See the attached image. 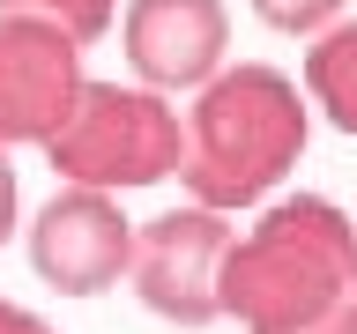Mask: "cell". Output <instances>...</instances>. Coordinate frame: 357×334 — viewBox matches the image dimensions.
Wrapping results in <instances>:
<instances>
[{"label": "cell", "instance_id": "6da1fadb", "mask_svg": "<svg viewBox=\"0 0 357 334\" xmlns=\"http://www.w3.org/2000/svg\"><path fill=\"white\" fill-rule=\"evenodd\" d=\"M186 149H178V186L186 200L201 208H261L305 156V134H312V104L305 89L290 82L283 67L268 60H223L208 82L194 89L186 104Z\"/></svg>", "mask_w": 357, "mask_h": 334}, {"label": "cell", "instance_id": "7a4b0ae2", "mask_svg": "<svg viewBox=\"0 0 357 334\" xmlns=\"http://www.w3.org/2000/svg\"><path fill=\"white\" fill-rule=\"evenodd\" d=\"M357 223L328 193H283L223 253V319L245 334H298L350 289Z\"/></svg>", "mask_w": 357, "mask_h": 334}, {"label": "cell", "instance_id": "3957f363", "mask_svg": "<svg viewBox=\"0 0 357 334\" xmlns=\"http://www.w3.org/2000/svg\"><path fill=\"white\" fill-rule=\"evenodd\" d=\"M178 149H186V127H178V104L149 82H97L89 74L75 89L67 119L45 141V164L60 186H97V193H142V186H164L178 171Z\"/></svg>", "mask_w": 357, "mask_h": 334}, {"label": "cell", "instance_id": "277c9868", "mask_svg": "<svg viewBox=\"0 0 357 334\" xmlns=\"http://www.w3.org/2000/svg\"><path fill=\"white\" fill-rule=\"evenodd\" d=\"M231 223L223 208H164V216L134 223L127 245V283L134 297L164 319V327H216L223 319V253H231Z\"/></svg>", "mask_w": 357, "mask_h": 334}, {"label": "cell", "instance_id": "5b68a950", "mask_svg": "<svg viewBox=\"0 0 357 334\" xmlns=\"http://www.w3.org/2000/svg\"><path fill=\"white\" fill-rule=\"evenodd\" d=\"M82 82L89 67L75 30L0 8V141L8 149H45Z\"/></svg>", "mask_w": 357, "mask_h": 334}, {"label": "cell", "instance_id": "8992f818", "mask_svg": "<svg viewBox=\"0 0 357 334\" xmlns=\"http://www.w3.org/2000/svg\"><path fill=\"white\" fill-rule=\"evenodd\" d=\"M127 245L134 223L119 216V193L97 186H60L30 216V267L60 297H105L112 283H127Z\"/></svg>", "mask_w": 357, "mask_h": 334}, {"label": "cell", "instance_id": "52a82bcc", "mask_svg": "<svg viewBox=\"0 0 357 334\" xmlns=\"http://www.w3.org/2000/svg\"><path fill=\"white\" fill-rule=\"evenodd\" d=\"M119 45H127L134 82L164 97H194L231 52V8L223 0H127L119 8Z\"/></svg>", "mask_w": 357, "mask_h": 334}, {"label": "cell", "instance_id": "ba28073f", "mask_svg": "<svg viewBox=\"0 0 357 334\" xmlns=\"http://www.w3.org/2000/svg\"><path fill=\"white\" fill-rule=\"evenodd\" d=\"M305 104L335 134H357V15H335L328 30L305 38Z\"/></svg>", "mask_w": 357, "mask_h": 334}, {"label": "cell", "instance_id": "9c48e42d", "mask_svg": "<svg viewBox=\"0 0 357 334\" xmlns=\"http://www.w3.org/2000/svg\"><path fill=\"white\" fill-rule=\"evenodd\" d=\"M0 8H15V15H45L60 22V30H75L82 45H97L119 22V0H0Z\"/></svg>", "mask_w": 357, "mask_h": 334}, {"label": "cell", "instance_id": "30bf717a", "mask_svg": "<svg viewBox=\"0 0 357 334\" xmlns=\"http://www.w3.org/2000/svg\"><path fill=\"white\" fill-rule=\"evenodd\" d=\"M245 8H253L275 38H312V30H328L350 0H245Z\"/></svg>", "mask_w": 357, "mask_h": 334}, {"label": "cell", "instance_id": "8fae6325", "mask_svg": "<svg viewBox=\"0 0 357 334\" xmlns=\"http://www.w3.org/2000/svg\"><path fill=\"white\" fill-rule=\"evenodd\" d=\"M298 334H357V275H350V289H342V297H335L312 327H298Z\"/></svg>", "mask_w": 357, "mask_h": 334}, {"label": "cell", "instance_id": "7c38bea8", "mask_svg": "<svg viewBox=\"0 0 357 334\" xmlns=\"http://www.w3.org/2000/svg\"><path fill=\"white\" fill-rule=\"evenodd\" d=\"M15 216H22V186H15V164H8V141H0V245L15 238Z\"/></svg>", "mask_w": 357, "mask_h": 334}, {"label": "cell", "instance_id": "4fadbf2b", "mask_svg": "<svg viewBox=\"0 0 357 334\" xmlns=\"http://www.w3.org/2000/svg\"><path fill=\"white\" fill-rule=\"evenodd\" d=\"M0 334H60V327H52V319H38L30 305H8V297H0Z\"/></svg>", "mask_w": 357, "mask_h": 334}]
</instances>
